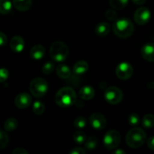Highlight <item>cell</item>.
I'll use <instances>...</instances> for the list:
<instances>
[{
	"label": "cell",
	"instance_id": "6da1fadb",
	"mask_svg": "<svg viewBox=\"0 0 154 154\" xmlns=\"http://www.w3.org/2000/svg\"><path fill=\"white\" fill-rule=\"evenodd\" d=\"M77 94L72 87H63L55 95V102L61 108H68L76 102Z\"/></svg>",
	"mask_w": 154,
	"mask_h": 154
},
{
	"label": "cell",
	"instance_id": "7a4b0ae2",
	"mask_svg": "<svg viewBox=\"0 0 154 154\" xmlns=\"http://www.w3.org/2000/svg\"><path fill=\"white\" fill-rule=\"evenodd\" d=\"M135 26L132 21L128 18H120L116 20L113 24V31L114 34L121 38H127L134 32Z\"/></svg>",
	"mask_w": 154,
	"mask_h": 154
},
{
	"label": "cell",
	"instance_id": "3957f363",
	"mask_svg": "<svg viewBox=\"0 0 154 154\" xmlns=\"http://www.w3.org/2000/svg\"><path fill=\"white\" fill-rule=\"evenodd\" d=\"M147 135L141 128L134 127L126 134V142L132 148H138L144 144Z\"/></svg>",
	"mask_w": 154,
	"mask_h": 154
},
{
	"label": "cell",
	"instance_id": "277c9868",
	"mask_svg": "<svg viewBox=\"0 0 154 154\" xmlns=\"http://www.w3.org/2000/svg\"><path fill=\"white\" fill-rule=\"evenodd\" d=\"M69 50L67 45L60 41L54 42L50 48V56L57 63L65 61L69 55Z\"/></svg>",
	"mask_w": 154,
	"mask_h": 154
},
{
	"label": "cell",
	"instance_id": "5b68a950",
	"mask_svg": "<svg viewBox=\"0 0 154 154\" xmlns=\"http://www.w3.org/2000/svg\"><path fill=\"white\" fill-rule=\"evenodd\" d=\"M29 90L30 93L35 97H42L46 94L48 90V82L42 78H35L30 83Z\"/></svg>",
	"mask_w": 154,
	"mask_h": 154
},
{
	"label": "cell",
	"instance_id": "8992f818",
	"mask_svg": "<svg viewBox=\"0 0 154 154\" xmlns=\"http://www.w3.org/2000/svg\"><path fill=\"white\" fill-rule=\"evenodd\" d=\"M121 137L120 134L117 130L111 129L108 131L104 136V145L108 150L116 149L120 144Z\"/></svg>",
	"mask_w": 154,
	"mask_h": 154
},
{
	"label": "cell",
	"instance_id": "52a82bcc",
	"mask_svg": "<svg viewBox=\"0 0 154 154\" xmlns=\"http://www.w3.org/2000/svg\"><path fill=\"white\" fill-rule=\"evenodd\" d=\"M123 94L120 88L117 87H110L105 92V99L111 105H117L123 100Z\"/></svg>",
	"mask_w": 154,
	"mask_h": 154
},
{
	"label": "cell",
	"instance_id": "ba28073f",
	"mask_svg": "<svg viewBox=\"0 0 154 154\" xmlns=\"http://www.w3.org/2000/svg\"><path fill=\"white\" fill-rule=\"evenodd\" d=\"M151 17L150 11L146 7H141L135 11L134 20L138 25H145L150 21Z\"/></svg>",
	"mask_w": 154,
	"mask_h": 154
},
{
	"label": "cell",
	"instance_id": "9c48e42d",
	"mask_svg": "<svg viewBox=\"0 0 154 154\" xmlns=\"http://www.w3.org/2000/svg\"><path fill=\"white\" fill-rule=\"evenodd\" d=\"M133 74V68L132 65L126 62L120 63L116 69V75L121 80H128Z\"/></svg>",
	"mask_w": 154,
	"mask_h": 154
},
{
	"label": "cell",
	"instance_id": "30bf717a",
	"mask_svg": "<svg viewBox=\"0 0 154 154\" xmlns=\"http://www.w3.org/2000/svg\"><path fill=\"white\" fill-rule=\"evenodd\" d=\"M89 120L92 127L96 130H102L107 124L106 118L100 113H93L90 117Z\"/></svg>",
	"mask_w": 154,
	"mask_h": 154
},
{
	"label": "cell",
	"instance_id": "8fae6325",
	"mask_svg": "<svg viewBox=\"0 0 154 154\" xmlns=\"http://www.w3.org/2000/svg\"><path fill=\"white\" fill-rule=\"evenodd\" d=\"M32 102V97L29 94L26 93H22L18 94L16 96L14 100L15 105L17 108L20 109H25L27 108Z\"/></svg>",
	"mask_w": 154,
	"mask_h": 154
},
{
	"label": "cell",
	"instance_id": "7c38bea8",
	"mask_svg": "<svg viewBox=\"0 0 154 154\" xmlns=\"http://www.w3.org/2000/svg\"><path fill=\"white\" fill-rule=\"evenodd\" d=\"M141 54L143 58L148 62H154V44L147 43L142 47Z\"/></svg>",
	"mask_w": 154,
	"mask_h": 154
},
{
	"label": "cell",
	"instance_id": "4fadbf2b",
	"mask_svg": "<svg viewBox=\"0 0 154 154\" xmlns=\"http://www.w3.org/2000/svg\"><path fill=\"white\" fill-rule=\"evenodd\" d=\"M25 42L23 38L20 36H14L11 38L10 42V48L14 52L20 53L24 49Z\"/></svg>",
	"mask_w": 154,
	"mask_h": 154
},
{
	"label": "cell",
	"instance_id": "5bb4252c",
	"mask_svg": "<svg viewBox=\"0 0 154 154\" xmlns=\"http://www.w3.org/2000/svg\"><path fill=\"white\" fill-rule=\"evenodd\" d=\"M29 55L32 59L35 60H42L45 55V49L42 45H36L31 48Z\"/></svg>",
	"mask_w": 154,
	"mask_h": 154
},
{
	"label": "cell",
	"instance_id": "9a60e30c",
	"mask_svg": "<svg viewBox=\"0 0 154 154\" xmlns=\"http://www.w3.org/2000/svg\"><path fill=\"white\" fill-rule=\"evenodd\" d=\"M80 98L84 100H90L95 96V90L91 86H85L80 90L78 93Z\"/></svg>",
	"mask_w": 154,
	"mask_h": 154
},
{
	"label": "cell",
	"instance_id": "2e32d148",
	"mask_svg": "<svg viewBox=\"0 0 154 154\" xmlns=\"http://www.w3.org/2000/svg\"><path fill=\"white\" fill-rule=\"evenodd\" d=\"M57 74L58 75L59 78H62V79H67V78H70L71 75H72V71L71 69L66 64H61L58 65L57 67Z\"/></svg>",
	"mask_w": 154,
	"mask_h": 154
},
{
	"label": "cell",
	"instance_id": "e0dca14e",
	"mask_svg": "<svg viewBox=\"0 0 154 154\" xmlns=\"http://www.w3.org/2000/svg\"><path fill=\"white\" fill-rule=\"evenodd\" d=\"M111 30V26L109 23L106 22H101L95 28V32L98 36L100 37H105L108 33L110 32Z\"/></svg>",
	"mask_w": 154,
	"mask_h": 154
},
{
	"label": "cell",
	"instance_id": "ac0fdd59",
	"mask_svg": "<svg viewBox=\"0 0 154 154\" xmlns=\"http://www.w3.org/2000/svg\"><path fill=\"white\" fill-rule=\"evenodd\" d=\"M32 0H13V5L19 11H26L32 6Z\"/></svg>",
	"mask_w": 154,
	"mask_h": 154
},
{
	"label": "cell",
	"instance_id": "d6986e66",
	"mask_svg": "<svg viewBox=\"0 0 154 154\" xmlns=\"http://www.w3.org/2000/svg\"><path fill=\"white\" fill-rule=\"evenodd\" d=\"M89 69V65L85 60H79L75 64L73 67V72L75 75H81L87 72Z\"/></svg>",
	"mask_w": 154,
	"mask_h": 154
},
{
	"label": "cell",
	"instance_id": "ffe728a7",
	"mask_svg": "<svg viewBox=\"0 0 154 154\" xmlns=\"http://www.w3.org/2000/svg\"><path fill=\"white\" fill-rule=\"evenodd\" d=\"M18 126V121L14 117H10L5 120L4 123V128L8 132H12L15 130Z\"/></svg>",
	"mask_w": 154,
	"mask_h": 154
},
{
	"label": "cell",
	"instance_id": "44dd1931",
	"mask_svg": "<svg viewBox=\"0 0 154 154\" xmlns=\"http://www.w3.org/2000/svg\"><path fill=\"white\" fill-rule=\"evenodd\" d=\"M12 4L10 0H0V14H8L11 11Z\"/></svg>",
	"mask_w": 154,
	"mask_h": 154
},
{
	"label": "cell",
	"instance_id": "7402d4cb",
	"mask_svg": "<svg viewBox=\"0 0 154 154\" xmlns=\"http://www.w3.org/2000/svg\"><path fill=\"white\" fill-rule=\"evenodd\" d=\"M142 126L146 129H150L154 126V115L152 114H147L142 118Z\"/></svg>",
	"mask_w": 154,
	"mask_h": 154
},
{
	"label": "cell",
	"instance_id": "603a6c76",
	"mask_svg": "<svg viewBox=\"0 0 154 154\" xmlns=\"http://www.w3.org/2000/svg\"><path fill=\"white\" fill-rule=\"evenodd\" d=\"M129 0H110V5L114 9H123L129 3Z\"/></svg>",
	"mask_w": 154,
	"mask_h": 154
},
{
	"label": "cell",
	"instance_id": "cb8c5ba5",
	"mask_svg": "<svg viewBox=\"0 0 154 154\" xmlns=\"http://www.w3.org/2000/svg\"><path fill=\"white\" fill-rule=\"evenodd\" d=\"M32 111L36 115H42L44 114L45 111V106L44 103L39 101H36L33 103Z\"/></svg>",
	"mask_w": 154,
	"mask_h": 154
},
{
	"label": "cell",
	"instance_id": "d4e9b609",
	"mask_svg": "<svg viewBox=\"0 0 154 154\" xmlns=\"http://www.w3.org/2000/svg\"><path fill=\"white\" fill-rule=\"evenodd\" d=\"M73 139L75 143L78 144H82L83 143L85 142L86 139H87V135L84 133L83 131L78 130L74 134Z\"/></svg>",
	"mask_w": 154,
	"mask_h": 154
},
{
	"label": "cell",
	"instance_id": "484cf974",
	"mask_svg": "<svg viewBox=\"0 0 154 154\" xmlns=\"http://www.w3.org/2000/svg\"><path fill=\"white\" fill-rule=\"evenodd\" d=\"M85 147L87 150H93L96 148L98 145V140L96 137L91 136L89 138L86 139L85 141Z\"/></svg>",
	"mask_w": 154,
	"mask_h": 154
},
{
	"label": "cell",
	"instance_id": "4316f807",
	"mask_svg": "<svg viewBox=\"0 0 154 154\" xmlns=\"http://www.w3.org/2000/svg\"><path fill=\"white\" fill-rule=\"evenodd\" d=\"M9 142V137L5 132L0 130V150L5 148Z\"/></svg>",
	"mask_w": 154,
	"mask_h": 154
},
{
	"label": "cell",
	"instance_id": "83f0119b",
	"mask_svg": "<svg viewBox=\"0 0 154 154\" xmlns=\"http://www.w3.org/2000/svg\"><path fill=\"white\" fill-rule=\"evenodd\" d=\"M87 125V119L84 117H78L74 121V126L76 129H82Z\"/></svg>",
	"mask_w": 154,
	"mask_h": 154
},
{
	"label": "cell",
	"instance_id": "f1b7e54d",
	"mask_svg": "<svg viewBox=\"0 0 154 154\" xmlns=\"http://www.w3.org/2000/svg\"><path fill=\"white\" fill-rule=\"evenodd\" d=\"M128 121H129V125L132 126H137V125L139 124L140 123V117L138 114H137L136 113H132L129 115V119H128Z\"/></svg>",
	"mask_w": 154,
	"mask_h": 154
},
{
	"label": "cell",
	"instance_id": "f546056e",
	"mask_svg": "<svg viewBox=\"0 0 154 154\" xmlns=\"http://www.w3.org/2000/svg\"><path fill=\"white\" fill-rule=\"evenodd\" d=\"M54 69V64L52 62H47L45 63L43 66H42V72L45 75H50L53 72Z\"/></svg>",
	"mask_w": 154,
	"mask_h": 154
},
{
	"label": "cell",
	"instance_id": "4dcf8cb0",
	"mask_svg": "<svg viewBox=\"0 0 154 154\" xmlns=\"http://www.w3.org/2000/svg\"><path fill=\"white\" fill-rule=\"evenodd\" d=\"M105 17H106L107 19H108L109 20H115L117 18V14L113 9H108L107 10V11L105 12Z\"/></svg>",
	"mask_w": 154,
	"mask_h": 154
},
{
	"label": "cell",
	"instance_id": "1f68e13d",
	"mask_svg": "<svg viewBox=\"0 0 154 154\" xmlns=\"http://www.w3.org/2000/svg\"><path fill=\"white\" fill-rule=\"evenodd\" d=\"M8 75L9 72L8 69H5V68L0 69V82H5L8 79Z\"/></svg>",
	"mask_w": 154,
	"mask_h": 154
},
{
	"label": "cell",
	"instance_id": "d6a6232c",
	"mask_svg": "<svg viewBox=\"0 0 154 154\" xmlns=\"http://www.w3.org/2000/svg\"><path fill=\"white\" fill-rule=\"evenodd\" d=\"M70 154H85L86 150L81 147H74L70 151Z\"/></svg>",
	"mask_w": 154,
	"mask_h": 154
},
{
	"label": "cell",
	"instance_id": "836d02e7",
	"mask_svg": "<svg viewBox=\"0 0 154 154\" xmlns=\"http://www.w3.org/2000/svg\"><path fill=\"white\" fill-rule=\"evenodd\" d=\"M7 43V36L5 34L0 32V47L5 46Z\"/></svg>",
	"mask_w": 154,
	"mask_h": 154
},
{
	"label": "cell",
	"instance_id": "e575fe53",
	"mask_svg": "<svg viewBox=\"0 0 154 154\" xmlns=\"http://www.w3.org/2000/svg\"><path fill=\"white\" fill-rule=\"evenodd\" d=\"M13 154H29L28 152L23 148H21V147H18V148L14 149V150L12 151Z\"/></svg>",
	"mask_w": 154,
	"mask_h": 154
},
{
	"label": "cell",
	"instance_id": "d590c367",
	"mask_svg": "<svg viewBox=\"0 0 154 154\" xmlns=\"http://www.w3.org/2000/svg\"><path fill=\"white\" fill-rule=\"evenodd\" d=\"M147 144L149 148L154 151V136H151L150 138H148V140L147 141Z\"/></svg>",
	"mask_w": 154,
	"mask_h": 154
},
{
	"label": "cell",
	"instance_id": "8d00e7d4",
	"mask_svg": "<svg viewBox=\"0 0 154 154\" xmlns=\"http://www.w3.org/2000/svg\"><path fill=\"white\" fill-rule=\"evenodd\" d=\"M132 2L135 3V5H143L146 2V0H132Z\"/></svg>",
	"mask_w": 154,
	"mask_h": 154
},
{
	"label": "cell",
	"instance_id": "74e56055",
	"mask_svg": "<svg viewBox=\"0 0 154 154\" xmlns=\"http://www.w3.org/2000/svg\"><path fill=\"white\" fill-rule=\"evenodd\" d=\"M113 153L114 154H125L126 152L124 150H116L115 151L113 152Z\"/></svg>",
	"mask_w": 154,
	"mask_h": 154
},
{
	"label": "cell",
	"instance_id": "f35d334b",
	"mask_svg": "<svg viewBox=\"0 0 154 154\" xmlns=\"http://www.w3.org/2000/svg\"><path fill=\"white\" fill-rule=\"evenodd\" d=\"M148 85H151V87H149V88H151V89H154V82H150Z\"/></svg>",
	"mask_w": 154,
	"mask_h": 154
}]
</instances>
